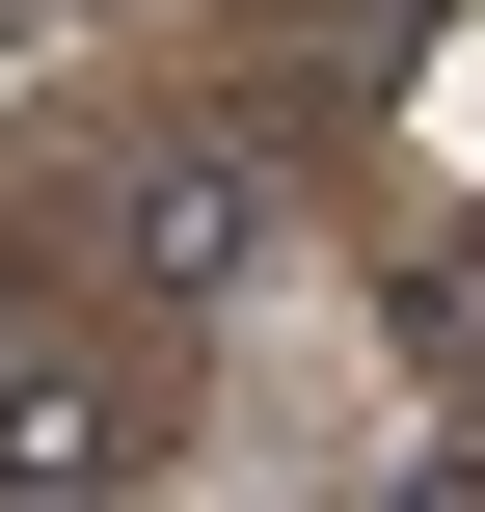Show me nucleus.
I'll list each match as a JSON object with an SVG mask.
<instances>
[{
	"label": "nucleus",
	"instance_id": "f257e3e1",
	"mask_svg": "<svg viewBox=\"0 0 485 512\" xmlns=\"http://www.w3.org/2000/svg\"><path fill=\"white\" fill-rule=\"evenodd\" d=\"M270 243H297V189L243 162V135H162V162H108V297H270Z\"/></svg>",
	"mask_w": 485,
	"mask_h": 512
},
{
	"label": "nucleus",
	"instance_id": "f03ea898",
	"mask_svg": "<svg viewBox=\"0 0 485 512\" xmlns=\"http://www.w3.org/2000/svg\"><path fill=\"white\" fill-rule=\"evenodd\" d=\"M135 486H162V405H135L108 351L0 324V512H135Z\"/></svg>",
	"mask_w": 485,
	"mask_h": 512
}]
</instances>
